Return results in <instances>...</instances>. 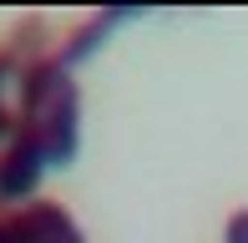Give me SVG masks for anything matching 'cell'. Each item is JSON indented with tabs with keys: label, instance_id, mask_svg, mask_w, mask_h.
<instances>
[{
	"label": "cell",
	"instance_id": "obj_7",
	"mask_svg": "<svg viewBox=\"0 0 248 243\" xmlns=\"http://www.w3.org/2000/svg\"><path fill=\"white\" fill-rule=\"evenodd\" d=\"M20 76V66H16V56H10L5 46H0V91H5V81H16Z\"/></svg>",
	"mask_w": 248,
	"mask_h": 243
},
{
	"label": "cell",
	"instance_id": "obj_4",
	"mask_svg": "<svg viewBox=\"0 0 248 243\" xmlns=\"http://www.w3.org/2000/svg\"><path fill=\"white\" fill-rule=\"evenodd\" d=\"M127 15H132V10H92V15H86L81 26H76L71 36L61 41V46H56V61H61L66 71H71V66H81V61L92 56V51H96L101 41H107L111 30H117L122 20H127Z\"/></svg>",
	"mask_w": 248,
	"mask_h": 243
},
{
	"label": "cell",
	"instance_id": "obj_8",
	"mask_svg": "<svg viewBox=\"0 0 248 243\" xmlns=\"http://www.w3.org/2000/svg\"><path fill=\"white\" fill-rule=\"evenodd\" d=\"M10 132H16V112H5V106H0V142H10Z\"/></svg>",
	"mask_w": 248,
	"mask_h": 243
},
{
	"label": "cell",
	"instance_id": "obj_9",
	"mask_svg": "<svg viewBox=\"0 0 248 243\" xmlns=\"http://www.w3.org/2000/svg\"><path fill=\"white\" fill-rule=\"evenodd\" d=\"M0 243H16V233H10V218H0Z\"/></svg>",
	"mask_w": 248,
	"mask_h": 243
},
{
	"label": "cell",
	"instance_id": "obj_2",
	"mask_svg": "<svg viewBox=\"0 0 248 243\" xmlns=\"http://www.w3.org/2000/svg\"><path fill=\"white\" fill-rule=\"evenodd\" d=\"M46 167H51V162H46L41 132L26 127V122H16V132H10V142H5V157H0V197H5V203L31 197Z\"/></svg>",
	"mask_w": 248,
	"mask_h": 243
},
{
	"label": "cell",
	"instance_id": "obj_5",
	"mask_svg": "<svg viewBox=\"0 0 248 243\" xmlns=\"http://www.w3.org/2000/svg\"><path fill=\"white\" fill-rule=\"evenodd\" d=\"M10 56H16V66L26 71V66H36V61H46L56 56L51 51V30H46V15H20V26L10 30Z\"/></svg>",
	"mask_w": 248,
	"mask_h": 243
},
{
	"label": "cell",
	"instance_id": "obj_3",
	"mask_svg": "<svg viewBox=\"0 0 248 243\" xmlns=\"http://www.w3.org/2000/svg\"><path fill=\"white\" fill-rule=\"evenodd\" d=\"M5 218H10L16 243H86L81 223H76L61 203H26V208H16V213H5Z\"/></svg>",
	"mask_w": 248,
	"mask_h": 243
},
{
	"label": "cell",
	"instance_id": "obj_1",
	"mask_svg": "<svg viewBox=\"0 0 248 243\" xmlns=\"http://www.w3.org/2000/svg\"><path fill=\"white\" fill-rule=\"evenodd\" d=\"M16 122H26V127L41 132L51 167H66V162L76 157V147H81V91H76L71 71L56 81V91L36 106V112H16Z\"/></svg>",
	"mask_w": 248,
	"mask_h": 243
},
{
	"label": "cell",
	"instance_id": "obj_6",
	"mask_svg": "<svg viewBox=\"0 0 248 243\" xmlns=\"http://www.w3.org/2000/svg\"><path fill=\"white\" fill-rule=\"evenodd\" d=\"M223 243H248V208L228 218V228H223Z\"/></svg>",
	"mask_w": 248,
	"mask_h": 243
}]
</instances>
